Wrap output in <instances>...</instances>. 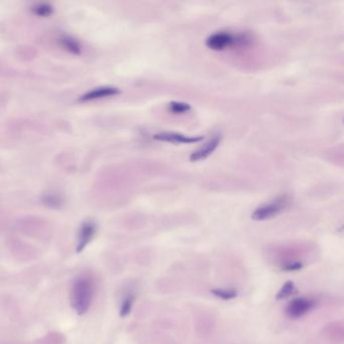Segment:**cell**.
Listing matches in <instances>:
<instances>
[{"label": "cell", "mask_w": 344, "mask_h": 344, "mask_svg": "<svg viewBox=\"0 0 344 344\" xmlns=\"http://www.w3.org/2000/svg\"><path fill=\"white\" fill-rule=\"evenodd\" d=\"M295 290V285L293 282L289 281V282H287L285 283V285L282 287V289L279 291L278 295H277V299H285L287 298L288 296H290L291 294H293Z\"/></svg>", "instance_id": "5bb4252c"}, {"label": "cell", "mask_w": 344, "mask_h": 344, "mask_svg": "<svg viewBox=\"0 0 344 344\" xmlns=\"http://www.w3.org/2000/svg\"><path fill=\"white\" fill-rule=\"evenodd\" d=\"M45 202H47L48 205H50V206L57 207L60 203V200L58 199V197H56V196H48L45 199Z\"/></svg>", "instance_id": "2e32d148"}, {"label": "cell", "mask_w": 344, "mask_h": 344, "mask_svg": "<svg viewBox=\"0 0 344 344\" xmlns=\"http://www.w3.org/2000/svg\"><path fill=\"white\" fill-rule=\"evenodd\" d=\"M134 297L132 295L124 298V300L122 301V303H121V306H120V311H119V315L121 317H125L131 313L132 308L134 306Z\"/></svg>", "instance_id": "7c38bea8"}, {"label": "cell", "mask_w": 344, "mask_h": 344, "mask_svg": "<svg viewBox=\"0 0 344 344\" xmlns=\"http://www.w3.org/2000/svg\"><path fill=\"white\" fill-rule=\"evenodd\" d=\"M212 293L223 300H231L237 296V292L234 290H228V289H215Z\"/></svg>", "instance_id": "4fadbf2b"}, {"label": "cell", "mask_w": 344, "mask_h": 344, "mask_svg": "<svg viewBox=\"0 0 344 344\" xmlns=\"http://www.w3.org/2000/svg\"><path fill=\"white\" fill-rule=\"evenodd\" d=\"M155 140L172 142V143H178V145H183V143H196L203 140V136H188L179 133H159L155 134L153 136Z\"/></svg>", "instance_id": "52a82bcc"}, {"label": "cell", "mask_w": 344, "mask_h": 344, "mask_svg": "<svg viewBox=\"0 0 344 344\" xmlns=\"http://www.w3.org/2000/svg\"><path fill=\"white\" fill-rule=\"evenodd\" d=\"M289 204H290L289 196H286V195L280 196L277 199L273 200L271 202L267 203L255 209L254 212L252 213V219L256 221H262L271 217H275L276 215H278L285 208L288 207Z\"/></svg>", "instance_id": "3957f363"}, {"label": "cell", "mask_w": 344, "mask_h": 344, "mask_svg": "<svg viewBox=\"0 0 344 344\" xmlns=\"http://www.w3.org/2000/svg\"><path fill=\"white\" fill-rule=\"evenodd\" d=\"M119 93H120V90L117 87H114V86H100V87H96L88 92H86L82 96H80L79 101L80 102L93 101V100H99V99L116 96Z\"/></svg>", "instance_id": "8992f818"}, {"label": "cell", "mask_w": 344, "mask_h": 344, "mask_svg": "<svg viewBox=\"0 0 344 344\" xmlns=\"http://www.w3.org/2000/svg\"><path fill=\"white\" fill-rule=\"evenodd\" d=\"M190 109H191V106L188 103H185V102L172 101L169 104V110L174 114H183L188 112Z\"/></svg>", "instance_id": "8fae6325"}, {"label": "cell", "mask_w": 344, "mask_h": 344, "mask_svg": "<svg viewBox=\"0 0 344 344\" xmlns=\"http://www.w3.org/2000/svg\"><path fill=\"white\" fill-rule=\"evenodd\" d=\"M60 44L61 46L71 54L74 55H80L82 51V47L80 45V42L70 36H63L60 38Z\"/></svg>", "instance_id": "9c48e42d"}, {"label": "cell", "mask_w": 344, "mask_h": 344, "mask_svg": "<svg viewBox=\"0 0 344 344\" xmlns=\"http://www.w3.org/2000/svg\"><path fill=\"white\" fill-rule=\"evenodd\" d=\"M314 300L306 297H300L291 301L288 307H287V314L291 318L298 319L309 313L314 308Z\"/></svg>", "instance_id": "277c9868"}, {"label": "cell", "mask_w": 344, "mask_h": 344, "mask_svg": "<svg viewBox=\"0 0 344 344\" xmlns=\"http://www.w3.org/2000/svg\"><path fill=\"white\" fill-rule=\"evenodd\" d=\"M32 12L37 17L39 18H48L51 17L54 12V7L49 3H37L32 7Z\"/></svg>", "instance_id": "30bf717a"}, {"label": "cell", "mask_w": 344, "mask_h": 344, "mask_svg": "<svg viewBox=\"0 0 344 344\" xmlns=\"http://www.w3.org/2000/svg\"><path fill=\"white\" fill-rule=\"evenodd\" d=\"M303 268V264L300 262H293V263H289L288 265H286L284 267L285 270L288 271H294V270H299Z\"/></svg>", "instance_id": "9a60e30c"}, {"label": "cell", "mask_w": 344, "mask_h": 344, "mask_svg": "<svg viewBox=\"0 0 344 344\" xmlns=\"http://www.w3.org/2000/svg\"><path fill=\"white\" fill-rule=\"evenodd\" d=\"M221 140V137L219 135H216L212 137L208 142H206L204 146H202L200 149H198L197 151H195L194 153H191L190 155V161L191 162H199L201 160L206 159L215 150L217 149V147L219 146Z\"/></svg>", "instance_id": "ba28073f"}, {"label": "cell", "mask_w": 344, "mask_h": 344, "mask_svg": "<svg viewBox=\"0 0 344 344\" xmlns=\"http://www.w3.org/2000/svg\"><path fill=\"white\" fill-rule=\"evenodd\" d=\"M251 41L248 35H233L227 32H219L211 35L206 39V45L213 51H222L233 46H246Z\"/></svg>", "instance_id": "7a4b0ae2"}, {"label": "cell", "mask_w": 344, "mask_h": 344, "mask_svg": "<svg viewBox=\"0 0 344 344\" xmlns=\"http://www.w3.org/2000/svg\"><path fill=\"white\" fill-rule=\"evenodd\" d=\"M95 294L94 280L88 275H82L77 278L71 289V304L73 309L83 315L87 312L92 304Z\"/></svg>", "instance_id": "6da1fadb"}, {"label": "cell", "mask_w": 344, "mask_h": 344, "mask_svg": "<svg viewBox=\"0 0 344 344\" xmlns=\"http://www.w3.org/2000/svg\"><path fill=\"white\" fill-rule=\"evenodd\" d=\"M97 232V224L92 219H87L82 222L78 232V245L76 251L81 252L87 247Z\"/></svg>", "instance_id": "5b68a950"}]
</instances>
